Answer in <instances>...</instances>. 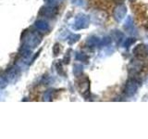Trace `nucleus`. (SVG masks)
<instances>
[{
  "mask_svg": "<svg viewBox=\"0 0 148 139\" xmlns=\"http://www.w3.org/2000/svg\"><path fill=\"white\" fill-rule=\"evenodd\" d=\"M130 1H131V2H134V1H135V0H130Z\"/></svg>",
  "mask_w": 148,
  "mask_h": 139,
  "instance_id": "b1692460",
  "label": "nucleus"
},
{
  "mask_svg": "<svg viewBox=\"0 0 148 139\" xmlns=\"http://www.w3.org/2000/svg\"><path fill=\"white\" fill-rule=\"evenodd\" d=\"M126 14H127V8L123 4L118 5L113 10V17L115 19V21L118 22L122 21L125 16H126Z\"/></svg>",
  "mask_w": 148,
  "mask_h": 139,
  "instance_id": "423d86ee",
  "label": "nucleus"
},
{
  "mask_svg": "<svg viewBox=\"0 0 148 139\" xmlns=\"http://www.w3.org/2000/svg\"><path fill=\"white\" fill-rule=\"evenodd\" d=\"M57 68H58V73H62V66L60 65V63L57 64Z\"/></svg>",
  "mask_w": 148,
  "mask_h": 139,
  "instance_id": "4be33fe9",
  "label": "nucleus"
},
{
  "mask_svg": "<svg viewBox=\"0 0 148 139\" xmlns=\"http://www.w3.org/2000/svg\"><path fill=\"white\" fill-rule=\"evenodd\" d=\"M139 88V83L135 79H129L124 87V93L127 96H132L135 95Z\"/></svg>",
  "mask_w": 148,
  "mask_h": 139,
  "instance_id": "20e7f679",
  "label": "nucleus"
},
{
  "mask_svg": "<svg viewBox=\"0 0 148 139\" xmlns=\"http://www.w3.org/2000/svg\"><path fill=\"white\" fill-rule=\"evenodd\" d=\"M80 38H81V35L80 34H69V36L68 37V43H69V45H73L74 43L78 42Z\"/></svg>",
  "mask_w": 148,
  "mask_h": 139,
  "instance_id": "ddd939ff",
  "label": "nucleus"
},
{
  "mask_svg": "<svg viewBox=\"0 0 148 139\" xmlns=\"http://www.w3.org/2000/svg\"><path fill=\"white\" fill-rule=\"evenodd\" d=\"M21 40L25 47L30 49L37 47L42 42V36L37 32H27L25 31L21 35Z\"/></svg>",
  "mask_w": 148,
  "mask_h": 139,
  "instance_id": "f257e3e1",
  "label": "nucleus"
},
{
  "mask_svg": "<svg viewBox=\"0 0 148 139\" xmlns=\"http://www.w3.org/2000/svg\"><path fill=\"white\" fill-rule=\"evenodd\" d=\"M113 38L118 42V43H119V42L122 41V38H123V34H121L120 32L119 31H115L114 32V35H113Z\"/></svg>",
  "mask_w": 148,
  "mask_h": 139,
  "instance_id": "2eb2a0df",
  "label": "nucleus"
},
{
  "mask_svg": "<svg viewBox=\"0 0 148 139\" xmlns=\"http://www.w3.org/2000/svg\"><path fill=\"white\" fill-rule=\"evenodd\" d=\"M8 80L6 76V73L0 72V88H5L8 85Z\"/></svg>",
  "mask_w": 148,
  "mask_h": 139,
  "instance_id": "f8f14e48",
  "label": "nucleus"
},
{
  "mask_svg": "<svg viewBox=\"0 0 148 139\" xmlns=\"http://www.w3.org/2000/svg\"><path fill=\"white\" fill-rule=\"evenodd\" d=\"M20 68L18 66H12L10 68H8L6 72V76L8 78V82L10 83H14L18 80V78L20 77Z\"/></svg>",
  "mask_w": 148,
  "mask_h": 139,
  "instance_id": "0eeeda50",
  "label": "nucleus"
},
{
  "mask_svg": "<svg viewBox=\"0 0 148 139\" xmlns=\"http://www.w3.org/2000/svg\"><path fill=\"white\" fill-rule=\"evenodd\" d=\"M52 93L53 91L52 90H48V91H46L45 93V95H44V100L45 101H51L52 100Z\"/></svg>",
  "mask_w": 148,
  "mask_h": 139,
  "instance_id": "a211bd4d",
  "label": "nucleus"
},
{
  "mask_svg": "<svg viewBox=\"0 0 148 139\" xmlns=\"http://www.w3.org/2000/svg\"><path fill=\"white\" fill-rule=\"evenodd\" d=\"M124 29L126 31H132L133 29V20L132 17H128L124 23Z\"/></svg>",
  "mask_w": 148,
  "mask_h": 139,
  "instance_id": "9b49d317",
  "label": "nucleus"
},
{
  "mask_svg": "<svg viewBox=\"0 0 148 139\" xmlns=\"http://www.w3.org/2000/svg\"><path fill=\"white\" fill-rule=\"evenodd\" d=\"M60 52V45L59 44H55L53 46V54L54 56H58Z\"/></svg>",
  "mask_w": 148,
  "mask_h": 139,
  "instance_id": "aec40b11",
  "label": "nucleus"
},
{
  "mask_svg": "<svg viewBox=\"0 0 148 139\" xmlns=\"http://www.w3.org/2000/svg\"><path fill=\"white\" fill-rule=\"evenodd\" d=\"M146 29L148 30V23H147V24H146Z\"/></svg>",
  "mask_w": 148,
  "mask_h": 139,
  "instance_id": "5701e85b",
  "label": "nucleus"
},
{
  "mask_svg": "<svg viewBox=\"0 0 148 139\" xmlns=\"http://www.w3.org/2000/svg\"><path fill=\"white\" fill-rule=\"evenodd\" d=\"M58 12V9L54 6H48L45 8H42V9L40 10V14L43 16L48 17V18H52L54 17Z\"/></svg>",
  "mask_w": 148,
  "mask_h": 139,
  "instance_id": "6e6552de",
  "label": "nucleus"
},
{
  "mask_svg": "<svg viewBox=\"0 0 148 139\" xmlns=\"http://www.w3.org/2000/svg\"><path fill=\"white\" fill-rule=\"evenodd\" d=\"M72 2L77 6H82L83 5V0H72Z\"/></svg>",
  "mask_w": 148,
  "mask_h": 139,
  "instance_id": "412c9836",
  "label": "nucleus"
},
{
  "mask_svg": "<svg viewBox=\"0 0 148 139\" xmlns=\"http://www.w3.org/2000/svg\"><path fill=\"white\" fill-rule=\"evenodd\" d=\"M110 43H111V38H110V37H108V36L104 37L103 39H101L100 46H106V45H108Z\"/></svg>",
  "mask_w": 148,
  "mask_h": 139,
  "instance_id": "6ab92c4d",
  "label": "nucleus"
},
{
  "mask_svg": "<svg viewBox=\"0 0 148 139\" xmlns=\"http://www.w3.org/2000/svg\"><path fill=\"white\" fill-rule=\"evenodd\" d=\"M86 44L90 47H98L101 44V39L97 36H91L87 39Z\"/></svg>",
  "mask_w": 148,
  "mask_h": 139,
  "instance_id": "1a4fd4ad",
  "label": "nucleus"
},
{
  "mask_svg": "<svg viewBox=\"0 0 148 139\" xmlns=\"http://www.w3.org/2000/svg\"><path fill=\"white\" fill-rule=\"evenodd\" d=\"M132 53H133L134 57H135L138 60H143L148 56V48L145 45L139 44L133 48Z\"/></svg>",
  "mask_w": 148,
  "mask_h": 139,
  "instance_id": "39448f33",
  "label": "nucleus"
},
{
  "mask_svg": "<svg viewBox=\"0 0 148 139\" xmlns=\"http://www.w3.org/2000/svg\"><path fill=\"white\" fill-rule=\"evenodd\" d=\"M78 89L83 97L88 98L90 96V81L88 77H82L78 82Z\"/></svg>",
  "mask_w": 148,
  "mask_h": 139,
  "instance_id": "7ed1b4c3",
  "label": "nucleus"
},
{
  "mask_svg": "<svg viewBox=\"0 0 148 139\" xmlns=\"http://www.w3.org/2000/svg\"><path fill=\"white\" fill-rule=\"evenodd\" d=\"M34 25H35V27L37 28V29L40 30V31L46 32V31L49 30L48 23L46 22V21H43V20H39V21H35Z\"/></svg>",
  "mask_w": 148,
  "mask_h": 139,
  "instance_id": "9d476101",
  "label": "nucleus"
},
{
  "mask_svg": "<svg viewBox=\"0 0 148 139\" xmlns=\"http://www.w3.org/2000/svg\"><path fill=\"white\" fill-rule=\"evenodd\" d=\"M136 42V39L135 38H128L124 41V43H123V46L125 48H129L130 46H131L132 45H133L134 43Z\"/></svg>",
  "mask_w": 148,
  "mask_h": 139,
  "instance_id": "4468645a",
  "label": "nucleus"
},
{
  "mask_svg": "<svg viewBox=\"0 0 148 139\" xmlns=\"http://www.w3.org/2000/svg\"><path fill=\"white\" fill-rule=\"evenodd\" d=\"M90 24V18L88 17L85 14H79L76 16L75 21H74V24H73V29L79 31V30H82V29H86L88 28Z\"/></svg>",
  "mask_w": 148,
  "mask_h": 139,
  "instance_id": "f03ea898",
  "label": "nucleus"
},
{
  "mask_svg": "<svg viewBox=\"0 0 148 139\" xmlns=\"http://www.w3.org/2000/svg\"><path fill=\"white\" fill-rule=\"evenodd\" d=\"M73 72H74V74H75L76 76H80L81 74L82 73V65H75V66H74Z\"/></svg>",
  "mask_w": 148,
  "mask_h": 139,
  "instance_id": "dca6fc26",
  "label": "nucleus"
},
{
  "mask_svg": "<svg viewBox=\"0 0 148 139\" xmlns=\"http://www.w3.org/2000/svg\"><path fill=\"white\" fill-rule=\"evenodd\" d=\"M75 58L77 60H81V61H87L88 60V56L82 53H76Z\"/></svg>",
  "mask_w": 148,
  "mask_h": 139,
  "instance_id": "f3484780",
  "label": "nucleus"
}]
</instances>
